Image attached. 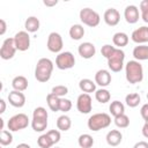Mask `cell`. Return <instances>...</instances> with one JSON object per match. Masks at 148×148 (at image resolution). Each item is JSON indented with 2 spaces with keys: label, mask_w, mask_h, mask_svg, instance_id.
<instances>
[{
  "label": "cell",
  "mask_w": 148,
  "mask_h": 148,
  "mask_svg": "<svg viewBox=\"0 0 148 148\" xmlns=\"http://www.w3.org/2000/svg\"><path fill=\"white\" fill-rule=\"evenodd\" d=\"M0 130L1 131L3 130V119L2 118H0Z\"/></svg>",
  "instance_id": "obj_48"
},
{
  "label": "cell",
  "mask_w": 148,
  "mask_h": 148,
  "mask_svg": "<svg viewBox=\"0 0 148 148\" xmlns=\"http://www.w3.org/2000/svg\"><path fill=\"white\" fill-rule=\"evenodd\" d=\"M6 30H7L6 21H5L3 18H1V20H0V35H1V36H2V35H5Z\"/></svg>",
  "instance_id": "obj_42"
},
{
  "label": "cell",
  "mask_w": 148,
  "mask_h": 148,
  "mask_svg": "<svg viewBox=\"0 0 148 148\" xmlns=\"http://www.w3.org/2000/svg\"><path fill=\"white\" fill-rule=\"evenodd\" d=\"M14 38V43H15V46L18 51H27L29 47H30V36H29V32L27 31H18L15 34V36L13 37Z\"/></svg>",
  "instance_id": "obj_10"
},
{
  "label": "cell",
  "mask_w": 148,
  "mask_h": 148,
  "mask_svg": "<svg viewBox=\"0 0 148 148\" xmlns=\"http://www.w3.org/2000/svg\"><path fill=\"white\" fill-rule=\"evenodd\" d=\"M114 50H116L114 46H112V45H110V44H105V45L102 46V49H101V53H102V56H103L104 58L109 59V58L111 57V54L114 52Z\"/></svg>",
  "instance_id": "obj_38"
},
{
  "label": "cell",
  "mask_w": 148,
  "mask_h": 148,
  "mask_svg": "<svg viewBox=\"0 0 148 148\" xmlns=\"http://www.w3.org/2000/svg\"><path fill=\"white\" fill-rule=\"evenodd\" d=\"M62 46H64V42L60 34L56 31L51 32L47 37V43H46L47 50L53 53H60V51L62 50Z\"/></svg>",
  "instance_id": "obj_8"
},
{
  "label": "cell",
  "mask_w": 148,
  "mask_h": 148,
  "mask_svg": "<svg viewBox=\"0 0 148 148\" xmlns=\"http://www.w3.org/2000/svg\"><path fill=\"white\" fill-rule=\"evenodd\" d=\"M84 36V28L81 24H73L69 28V37L74 40H80Z\"/></svg>",
  "instance_id": "obj_24"
},
{
  "label": "cell",
  "mask_w": 148,
  "mask_h": 148,
  "mask_svg": "<svg viewBox=\"0 0 148 148\" xmlns=\"http://www.w3.org/2000/svg\"><path fill=\"white\" fill-rule=\"evenodd\" d=\"M71 126H72V120H71V118L68 116L62 114V116H60L57 119V127H58V130H60L62 132H66V131H68L71 128Z\"/></svg>",
  "instance_id": "obj_26"
},
{
  "label": "cell",
  "mask_w": 148,
  "mask_h": 148,
  "mask_svg": "<svg viewBox=\"0 0 148 148\" xmlns=\"http://www.w3.org/2000/svg\"><path fill=\"white\" fill-rule=\"evenodd\" d=\"M105 140H106V143L109 146L117 147L118 145H120V142L123 140V134L118 130H111L110 132H108V134L105 136Z\"/></svg>",
  "instance_id": "obj_18"
},
{
  "label": "cell",
  "mask_w": 148,
  "mask_h": 148,
  "mask_svg": "<svg viewBox=\"0 0 148 148\" xmlns=\"http://www.w3.org/2000/svg\"><path fill=\"white\" fill-rule=\"evenodd\" d=\"M8 102L14 108H22L25 104V96L22 91L12 90L8 94Z\"/></svg>",
  "instance_id": "obj_15"
},
{
  "label": "cell",
  "mask_w": 148,
  "mask_h": 148,
  "mask_svg": "<svg viewBox=\"0 0 148 148\" xmlns=\"http://www.w3.org/2000/svg\"><path fill=\"white\" fill-rule=\"evenodd\" d=\"M53 72V62L49 58H40L35 68V77L38 82H47Z\"/></svg>",
  "instance_id": "obj_2"
},
{
  "label": "cell",
  "mask_w": 148,
  "mask_h": 148,
  "mask_svg": "<svg viewBox=\"0 0 148 148\" xmlns=\"http://www.w3.org/2000/svg\"><path fill=\"white\" fill-rule=\"evenodd\" d=\"M46 103L50 108L51 111L53 112H57L59 111V105H60V97L53 95L52 92H50L47 96H46Z\"/></svg>",
  "instance_id": "obj_28"
},
{
  "label": "cell",
  "mask_w": 148,
  "mask_h": 148,
  "mask_svg": "<svg viewBox=\"0 0 148 148\" xmlns=\"http://www.w3.org/2000/svg\"><path fill=\"white\" fill-rule=\"evenodd\" d=\"M109 110H110V113L111 116L113 117H118L120 114H124L125 113V106L121 102L119 101H113L111 102L110 106H109Z\"/></svg>",
  "instance_id": "obj_25"
},
{
  "label": "cell",
  "mask_w": 148,
  "mask_h": 148,
  "mask_svg": "<svg viewBox=\"0 0 148 148\" xmlns=\"http://www.w3.org/2000/svg\"><path fill=\"white\" fill-rule=\"evenodd\" d=\"M77 143L80 148H91L94 146V139L90 134H81L77 139Z\"/></svg>",
  "instance_id": "obj_29"
},
{
  "label": "cell",
  "mask_w": 148,
  "mask_h": 148,
  "mask_svg": "<svg viewBox=\"0 0 148 148\" xmlns=\"http://www.w3.org/2000/svg\"><path fill=\"white\" fill-rule=\"evenodd\" d=\"M79 88L84 94H90L96 91V83L90 79H82L79 82Z\"/></svg>",
  "instance_id": "obj_23"
},
{
  "label": "cell",
  "mask_w": 148,
  "mask_h": 148,
  "mask_svg": "<svg viewBox=\"0 0 148 148\" xmlns=\"http://www.w3.org/2000/svg\"><path fill=\"white\" fill-rule=\"evenodd\" d=\"M112 42L117 46V49H121L128 44V36H127V34L121 32V31L116 32L112 37Z\"/></svg>",
  "instance_id": "obj_22"
},
{
  "label": "cell",
  "mask_w": 148,
  "mask_h": 148,
  "mask_svg": "<svg viewBox=\"0 0 148 148\" xmlns=\"http://www.w3.org/2000/svg\"><path fill=\"white\" fill-rule=\"evenodd\" d=\"M79 16H80V20H81V22H82L83 24H86V25H88V27H91V28L97 27V25L99 24V22H101V16H99V14H98L97 12H95L94 9L88 8V7L82 8V9L80 10Z\"/></svg>",
  "instance_id": "obj_4"
},
{
  "label": "cell",
  "mask_w": 148,
  "mask_h": 148,
  "mask_svg": "<svg viewBox=\"0 0 148 148\" xmlns=\"http://www.w3.org/2000/svg\"><path fill=\"white\" fill-rule=\"evenodd\" d=\"M43 3H44L45 6H49V7H51V6H56V5L58 3V0H52V1H49V0H44V1H43Z\"/></svg>",
  "instance_id": "obj_45"
},
{
  "label": "cell",
  "mask_w": 148,
  "mask_h": 148,
  "mask_svg": "<svg viewBox=\"0 0 148 148\" xmlns=\"http://www.w3.org/2000/svg\"><path fill=\"white\" fill-rule=\"evenodd\" d=\"M16 50L17 49L15 46L14 38H12V37L6 38L1 45V49H0V58L3 60H9L15 56Z\"/></svg>",
  "instance_id": "obj_9"
},
{
  "label": "cell",
  "mask_w": 148,
  "mask_h": 148,
  "mask_svg": "<svg viewBox=\"0 0 148 148\" xmlns=\"http://www.w3.org/2000/svg\"><path fill=\"white\" fill-rule=\"evenodd\" d=\"M95 98H96L97 102H99L102 104H105V103H108L110 101L111 94H110V91L108 89L101 88V89H98V90L95 91Z\"/></svg>",
  "instance_id": "obj_27"
},
{
  "label": "cell",
  "mask_w": 148,
  "mask_h": 148,
  "mask_svg": "<svg viewBox=\"0 0 148 148\" xmlns=\"http://www.w3.org/2000/svg\"><path fill=\"white\" fill-rule=\"evenodd\" d=\"M31 127L35 132H43L47 127V120H37L32 119L31 120Z\"/></svg>",
  "instance_id": "obj_34"
},
{
  "label": "cell",
  "mask_w": 148,
  "mask_h": 148,
  "mask_svg": "<svg viewBox=\"0 0 148 148\" xmlns=\"http://www.w3.org/2000/svg\"><path fill=\"white\" fill-rule=\"evenodd\" d=\"M53 95L62 98L64 96H66L68 94V88L66 86H62V84H59V86H54L52 88V91H51Z\"/></svg>",
  "instance_id": "obj_36"
},
{
  "label": "cell",
  "mask_w": 148,
  "mask_h": 148,
  "mask_svg": "<svg viewBox=\"0 0 148 148\" xmlns=\"http://www.w3.org/2000/svg\"><path fill=\"white\" fill-rule=\"evenodd\" d=\"M142 134H143L145 138L148 139V120L145 123V125H143V127H142Z\"/></svg>",
  "instance_id": "obj_44"
},
{
  "label": "cell",
  "mask_w": 148,
  "mask_h": 148,
  "mask_svg": "<svg viewBox=\"0 0 148 148\" xmlns=\"http://www.w3.org/2000/svg\"><path fill=\"white\" fill-rule=\"evenodd\" d=\"M72 109V102L68 98H60V105H59V111L61 112H68Z\"/></svg>",
  "instance_id": "obj_39"
},
{
  "label": "cell",
  "mask_w": 148,
  "mask_h": 148,
  "mask_svg": "<svg viewBox=\"0 0 148 148\" xmlns=\"http://www.w3.org/2000/svg\"><path fill=\"white\" fill-rule=\"evenodd\" d=\"M125 76L128 83L135 84L143 80V68L140 61L130 60L125 65Z\"/></svg>",
  "instance_id": "obj_1"
},
{
  "label": "cell",
  "mask_w": 148,
  "mask_h": 148,
  "mask_svg": "<svg viewBox=\"0 0 148 148\" xmlns=\"http://www.w3.org/2000/svg\"><path fill=\"white\" fill-rule=\"evenodd\" d=\"M40 27V22L36 16H29L24 22V28L27 32H36Z\"/></svg>",
  "instance_id": "obj_21"
},
{
  "label": "cell",
  "mask_w": 148,
  "mask_h": 148,
  "mask_svg": "<svg viewBox=\"0 0 148 148\" xmlns=\"http://www.w3.org/2000/svg\"><path fill=\"white\" fill-rule=\"evenodd\" d=\"M6 111V102L1 98L0 99V113H3Z\"/></svg>",
  "instance_id": "obj_46"
},
{
  "label": "cell",
  "mask_w": 148,
  "mask_h": 148,
  "mask_svg": "<svg viewBox=\"0 0 148 148\" xmlns=\"http://www.w3.org/2000/svg\"><path fill=\"white\" fill-rule=\"evenodd\" d=\"M124 59H125V53L121 49H117L114 50V52L111 54V57L108 59V66L109 68L117 73V72H120L124 67Z\"/></svg>",
  "instance_id": "obj_6"
},
{
  "label": "cell",
  "mask_w": 148,
  "mask_h": 148,
  "mask_svg": "<svg viewBox=\"0 0 148 148\" xmlns=\"http://www.w3.org/2000/svg\"><path fill=\"white\" fill-rule=\"evenodd\" d=\"M147 99H148V92H147Z\"/></svg>",
  "instance_id": "obj_49"
},
{
  "label": "cell",
  "mask_w": 148,
  "mask_h": 148,
  "mask_svg": "<svg viewBox=\"0 0 148 148\" xmlns=\"http://www.w3.org/2000/svg\"><path fill=\"white\" fill-rule=\"evenodd\" d=\"M15 148H31L28 143H20V145H17Z\"/></svg>",
  "instance_id": "obj_47"
},
{
  "label": "cell",
  "mask_w": 148,
  "mask_h": 148,
  "mask_svg": "<svg viewBox=\"0 0 148 148\" xmlns=\"http://www.w3.org/2000/svg\"><path fill=\"white\" fill-rule=\"evenodd\" d=\"M12 142H13V135H12L10 131L2 130L1 134H0V143H1V146H8Z\"/></svg>",
  "instance_id": "obj_35"
},
{
  "label": "cell",
  "mask_w": 148,
  "mask_h": 148,
  "mask_svg": "<svg viewBox=\"0 0 148 148\" xmlns=\"http://www.w3.org/2000/svg\"><path fill=\"white\" fill-rule=\"evenodd\" d=\"M140 114H141V117L143 118L145 121L148 120V103H146V104H143V105L141 106V109H140Z\"/></svg>",
  "instance_id": "obj_41"
},
{
  "label": "cell",
  "mask_w": 148,
  "mask_h": 148,
  "mask_svg": "<svg viewBox=\"0 0 148 148\" xmlns=\"http://www.w3.org/2000/svg\"><path fill=\"white\" fill-rule=\"evenodd\" d=\"M114 124L119 128H126L130 125V118L125 113L124 114H120L118 117H114Z\"/></svg>",
  "instance_id": "obj_32"
},
{
  "label": "cell",
  "mask_w": 148,
  "mask_h": 148,
  "mask_svg": "<svg viewBox=\"0 0 148 148\" xmlns=\"http://www.w3.org/2000/svg\"><path fill=\"white\" fill-rule=\"evenodd\" d=\"M140 12H141V18L143 22L148 23V0H142L140 2Z\"/></svg>",
  "instance_id": "obj_37"
},
{
  "label": "cell",
  "mask_w": 148,
  "mask_h": 148,
  "mask_svg": "<svg viewBox=\"0 0 148 148\" xmlns=\"http://www.w3.org/2000/svg\"><path fill=\"white\" fill-rule=\"evenodd\" d=\"M76 108L81 113H84V114L89 113L92 110V99L90 95L84 94V92L79 95L77 101H76Z\"/></svg>",
  "instance_id": "obj_11"
},
{
  "label": "cell",
  "mask_w": 148,
  "mask_h": 148,
  "mask_svg": "<svg viewBox=\"0 0 148 148\" xmlns=\"http://www.w3.org/2000/svg\"><path fill=\"white\" fill-rule=\"evenodd\" d=\"M124 17L127 23L134 24L139 21V8L135 5H128L126 6L124 10Z\"/></svg>",
  "instance_id": "obj_16"
},
{
  "label": "cell",
  "mask_w": 148,
  "mask_h": 148,
  "mask_svg": "<svg viewBox=\"0 0 148 148\" xmlns=\"http://www.w3.org/2000/svg\"><path fill=\"white\" fill-rule=\"evenodd\" d=\"M56 148H59V147H56Z\"/></svg>",
  "instance_id": "obj_50"
},
{
  "label": "cell",
  "mask_w": 148,
  "mask_h": 148,
  "mask_svg": "<svg viewBox=\"0 0 148 148\" xmlns=\"http://www.w3.org/2000/svg\"><path fill=\"white\" fill-rule=\"evenodd\" d=\"M12 87L14 90H17V91H24L27 88H28V80L25 76L23 75H18V76H15L12 81Z\"/></svg>",
  "instance_id": "obj_20"
},
{
  "label": "cell",
  "mask_w": 148,
  "mask_h": 148,
  "mask_svg": "<svg viewBox=\"0 0 148 148\" xmlns=\"http://www.w3.org/2000/svg\"><path fill=\"white\" fill-rule=\"evenodd\" d=\"M131 38L134 43L139 44V45H142L145 43L148 42V27L146 25H142L138 29H135L132 35H131Z\"/></svg>",
  "instance_id": "obj_12"
},
{
  "label": "cell",
  "mask_w": 148,
  "mask_h": 148,
  "mask_svg": "<svg viewBox=\"0 0 148 148\" xmlns=\"http://www.w3.org/2000/svg\"><path fill=\"white\" fill-rule=\"evenodd\" d=\"M133 57L136 61L148 60V45H138L133 49Z\"/></svg>",
  "instance_id": "obj_19"
},
{
  "label": "cell",
  "mask_w": 148,
  "mask_h": 148,
  "mask_svg": "<svg viewBox=\"0 0 148 148\" xmlns=\"http://www.w3.org/2000/svg\"><path fill=\"white\" fill-rule=\"evenodd\" d=\"M133 148H148V142H146V141H139V142H136L133 146Z\"/></svg>",
  "instance_id": "obj_43"
},
{
  "label": "cell",
  "mask_w": 148,
  "mask_h": 148,
  "mask_svg": "<svg viewBox=\"0 0 148 148\" xmlns=\"http://www.w3.org/2000/svg\"><path fill=\"white\" fill-rule=\"evenodd\" d=\"M46 134H47V135H49V138L52 140L53 145H56V143H58V142L60 141L61 135H60V132H59L58 130H51V131H49Z\"/></svg>",
  "instance_id": "obj_40"
},
{
  "label": "cell",
  "mask_w": 148,
  "mask_h": 148,
  "mask_svg": "<svg viewBox=\"0 0 148 148\" xmlns=\"http://www.w3.org/2000/svg\"><path fill=\"white\" fill-rule=\"evenodd\" d=\"M37 143L39 146V148H51L53 146V142L52 140L49 138V135L45 133V134H42L38 139H37Z\"/></svg>",
  "instance_id": "obj_33"
},
{
  "label": "cell",
  "mask_w": 148,
  "mask_h": 148,
  "mask_svg": "<svg viewBox=\"0 0 148 148\" xmlns=\"http://www.w3.org/2000/svg\"><path fill=\"white\" fill-rule=\"evenodd\" d=\"M75 65V58L74 54L69 51L60 52L56 58V66L59 69H69L74 67Z\"/></svg>",
  "instance_id": "obj_7"
},
{
  "label": "cell",
  "mask_w": 148,
  "mask_h": 148,
  "mask_svg": "<svg viewBox=\"0 0 148 148\" xmlns=\"http://www.w3.org/2000/svg\"><path fill=\"white\" fill-rule=\"evenodd\" d=\"M125 102H126L127 106H130V108H136L139 105V103L141 102V97H140V95L138 92H131V94L126 95Z\"/></svg>",
  "instance_id": "obj_30"
},
{
  "label": "cell",
  "mask_w": 148,
  "mask_h": 148,
  "mask_svg": "<svg viewBox=\"0 0 148 148\" xmlns=\"http://www.w3.org/2000/svg\"><path fill=\"white\" fill-rule=\"evenodd\" d=\"M29 125V117L25 113H17L9 118L7 127L10 132H17L27 128Z\"/></svg>",
  "instance_id": "obj_5"
},
{
  "label": "cell",
  "mask_w": 148,
  "mask_h": 148,
  "mask_svg": "<svg viewBox=\"0 0 148 148\" xmlns=\"http://www.w3.org/2000/svg\"><path fill=\"white\" fill-rule=\"evenodd\" d=\"M111 124V117L110 114L105 113V112H101V113H95L92 116L89 117L88 119V128L92 132H97L99 130L106 128L109 127Z\"/></svg>",
  "instance_id": "obj_3"
},
{
  "label": "cell",
  "mask_w": 148,
  "mask_h": 148,
  "mask_svg": "<svg viewBox=\"0 0 148 148\" xmlns=\"http://www.w3.org/2000/svg\"><path fill=\"white\" fill-rule=\"evenodd\" d=\"M77 52L83 58V59H90L95 56L96 53V47L92 43L90 42H84V43H81L77 47Z\"/></svg>",
  "instance_id": "obj_13"
},
{
  "label": "cell",
  "mask_w": 148,
  "mask_h": 148,
  "mask_svg": "<svg viewBox=\"0 0 148 148\" xmlns=\"http://www.w3.org/2000/svg\"><path fill=\"white\" fill-rule=\"evenodd\" d=\"M104 22L110 25V27H114L119 23L120 21V14L116 8H108L103 15Z\"/></svg>",
  "instance_id": "obj_14"
},
{
  "label": "cell",
  "mask_w": 148,
  "mask_h": 148,
  "mask_svg": "<svg viewBox=\"0 0 148 148\" xmlns=\"http://www.w3.org/2000/svg\"><path fill=\"white\" fill-rule=\"evenodd\" d=\"M32 119L37 120H47V111L43 106H38L32 112Z\"/></svg>",
  "instance_id": "obj_31"
},
{
  "label": "cell",
  "mask_w": 148,
  "mask_h": 148,
  "mask_svg": "<svg viewBox=\"0 0 148 148\" xmlns=\"http://www.w3.org/2000/svg\"><path fill=\"white\" fill-rule=\"evenodd\" d=\"M95 83L104 88L111 83V74L108 69H99L95 74Z\"/></svg>",
  "instance_id": "obj_17"
}]
</instances>
